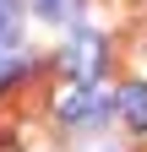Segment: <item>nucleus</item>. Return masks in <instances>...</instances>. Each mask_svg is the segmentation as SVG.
Instances as JSON below:
<instances>
[{
	"label": "nucleus",
	"instance_id": "nucleus-5",
	"mask_svg": "<svg viewBox=\"0 0 147 152\" xmlns=\"http://www.w3.org/2000/svg\"><path fill=\"white\" fill-rule=\"evenodd\" d=\"M22 71H27V54H16V49H6V44H0V87H6V82H16Z\"/></svg>",
	"mask_w": 147,
	"mask_h": 152
},
{
	"label": "nucleus",
	"instance_id": "nucleus-2",
	"mask_svg": "<svg viewBox=\"0 0 147 152\" xmlns=\"http://www.w3.org/2000/svg\"><path fill=\"white\" fill-rule=\"evenodd\" d=\"M109 103H115V98H109L98 82H76V87H65L60 98H54V114L71 120V125H82V120H104Z\"/></svg>",
	"mask_w": 147,
	"mask_h": 152
},
{
	"label": "nucleus",
	"instance_id": "nucleus-3",
	"mask_svg": "<svg viewBox=\"0 0 147 152\" xmlns=\"http://www.w3.org/2000/svg\"><path fill=\"white\" fill-rule=\"evenodd\" d=\"M115 109H120V120L131 125V130H147V82L120 87V92H115Z\"/></svg>",
	"mask_w": 147,
	"mask_h": 152
},
{
	"label": "nucleus",
	"instance_id": "nucleus-6",
	"mask_svg": "<svg viewBox=\"0 0 147 152\" xmlns=\"http://www.w3.org/2000/svg\"><path fill=\"white\" fill-rule=\"evenodd\" d=\"M16 0H0V44H11V33H16Z\"/></svg>",
	"mask_w": 147,
	"mask_h": 152
},
{
	"label": "nucleus",
	"instance_id": "nucleus-4",
	"mask_svg": "<svg viewBox=\"0 0 147 152\" xmlns=\"http://www.w3.org/2000/svg\"><path fill=\"white\" fill-rule=\"evenodd\" d=\"M33 11L44 22H76L82 16V0H33Z\"/></svg>",
	"mask_w": 147,
	"mask_h": 152
},
{
	"label": "nucleus",
	"instance_id": "nucleus-1",
	"mask_svg": "<svg viewBox=\"0 0 147 152\" xmlns=\"http://www.w3.org/2000/svg\"><path fill=\"white\" fill-rule=\"evenodd\" d=\"M104 54H109V44L98 33L82 27V33H71V44L60 49V65L76 76V82H98V76H104Z\"/></svg>",
	"mask_w": 147,
	"mask_h": 152
}]
</instances>
